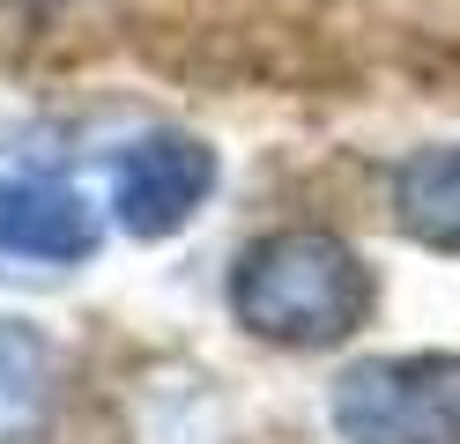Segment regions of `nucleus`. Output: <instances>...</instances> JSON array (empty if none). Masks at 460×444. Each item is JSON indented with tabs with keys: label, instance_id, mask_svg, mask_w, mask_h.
Masks as SVG:
<instances>
[{
	"label": "nucleus",
	"instance_id": "obj_1",
	"mask_svg": "<svg viewBox=\"0 0 460 444\" xmlns=\"http://www.w3.org/2000/svg\"><path fill=\"white\" fill-rule=\"evenodd\" d=\"M371 311V274L334 230H268L230 266V318L268 348H341Z\"/></svg>",
	"mask_w": 460,
	"mask_h": 444
},
{
	"label": "nucleus",
	"instance_id": "obj_4",
	"mask_svg": "<svg viewBox=\"0 0 460 444\" xmlns=\"http://www.w3.org/2000/svg\"><path fill=\"white\" fill-rule=\"evenodd\" d=\"M0 252L75 266L97 252V207L52 178H0Z\"/></svg>",
	"mask_w": 460,
	"mask_h": 444
},
{
	"label": "nucleus",
	"instance_id": "obj_2",
	"mask_svg": "<svg viewBox=\"0 0 460 444\" xmlns=\"http://www.w3.org/2000/svg\"><path fill=\"white\" fill-rule=\"evenodd\" d=\"M341 444H460V355H371L334 378Z\"/></svg>",
	"mask_w": 460,
	"mask_h": 444
},
{
	"label": "nucleus",
	"instance_id": "obj_5",
	"mask_svg": "<svg viewBox=\"0 0 460 444\" xmlns=\"http://www.w3.org/2000/svg\"><path fill=\"white\" fill-rule=\"evenodd\" d=\"M394 222L430 252H460V141L453 148H416L394 170Z\"/></svg>",
	"mask_w": 460,
	"mask_h": 444
},
{
	"label": "nucleus",
	"instance_id": "obj_6",
	"mask_svg": "<svg viewBox=\"0 0 460 444\" xmlns=\"http://www.w3.org/2000/svg\"><path fill=\"white\" fill-rule=\"evenodd\" d=\"M52 414V341L31 318H0V444H31Z\"/></svg>",
	"mask_w": 460,
	"mask_h": 444
},
{
	"label": "nucleus",
	"instance_id": "obj_7",
	"mask_svg": "<svg viewBox=\"0 0 460 444\" xmlns=\"http://www.w3.org/2000/svg\"><path fill=\"white\" fill-rule=\"evenodd\" d=\"M22 8H67V0H22Z\"/></svg>",
	"mask_w": 460,
	"mask_h": 444
},
{
	"label": "nucleus",
	"instance_id": "obj_3",
	"mask_svg": "<svg viewBox=\"0 0 460 444\" xmlns=\"http://www.w3.org/2000/svg\"><path fill=\"white\" fill-rule=\"evenodd\" d=\"M216 193V148L200 134H149L119 156V178H111V215H119L127 237H171L186 230Z\"/></svg>",
	"mask_w": 460,
	"mask_h": 444
}]
</instances>
